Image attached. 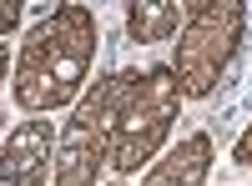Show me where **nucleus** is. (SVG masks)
<instances>
[{"label":"nucleus","instance_id":"nucleus-1","mask_svg":"<svg viewBox=\"0 0 252 186\" xmlns=\"http://www.w3.org/2000/svg\"><path fill=\"white\" fill-rule=\"evenodd\" d=\"M96 40L101 26H96V10L86 5H56L51 15H40L15 55V80H10L15 106L26 116L71 111L91 91Z\"/></svg>","mask_w":252,"mask_h":186},{"label":"nucleus","instance_id":"nucleus-2","mask_svg":"<svg viewBox=\"0 0 252 186\" xmlns=\"http://www.w3.org/2000/svg\"><path fill=\"white\" fill-rule=\"evenodd\" d=\"M182 111V80L172 66H146L116 76V111H111V171L136 176L166 151L172 121Z\"/></svg>","mask_w":252,"mask_h":186},{"label":"nucleus","instance_id":"nucleus-3","mask_svg":"<svg viewBox=\"0 0 252 186\" xmlns=\"http://www.w3.org/2000/svg\"><path fill=\"white\" fill-rule=\"evenodd\" d=\"M111 111H116V76L106 71L61 121L56 186H101V171L111 166Z\"/></svg>","mask_w":252,"mask_h":186},{"label":"nucleus","instance_id":"nucleus-4","mask_svg":"<svg viewBox=\"0 0 252 186\" xmlns=\"http://www.w3.org/2000/svg\"><path fill=\"white\" fill-rule=\"evenodd\" d=\"M247 10L242 5H192V20L177 35V60L172 71L182 80V96H212L217 76L242 46Z\"/></svg>","mask_w":252,"mask_h":186},{"label":"nucleus","instance_id":"nucleus-5","mask_svg":"<svg viewBox=\"0 0 252 186\" xmlns=\"http://www.w3.org/2000/svg\"><path fill=\"white\" fill-rule=\"evenodd\" d=\"M56 146H61V126L51 116H26L15 121L5 136V186H46L56 171Z\"/></svg>","mask_w":252,"mask_h":186},{"label":"nucleus","instance_id":"nucleus-6","mask_svg":"<svg viewBox=\"0 0 252 186\" xmlns=\"http://www.w3.org/2000/svg\"><path fill=\"white\" fill-rule=\"evenodd\" d=\"M217 161V146L207 131L182 136L177 146H166L152 166L141 171V186H207V171Z\"/></svg>","mask_w":252,"mask_h":186},{"label":"nucleus","instance_id":"nucleus-7","mask_svg":"<svg viewBox=\"0 0 252 186\" xmlns=\"http://www.w3.org/2000/svg\"><path fill=\"white\" fill-rule=\"evenodd\" d=\"M192 20V5H172V0H131L126 5V35L136 46H161L177 40Z\"/></svg>","mask_w":252,"mask_h":186},{"label":"nucleus","instance_id":"nucleus-8","mask_svg":"<svg viewBox=\"0 0 252 186\" xmlns=\"http://www.w3.org/2000/svg\"><path fill=\"white\" fill-rule=\"evenodd\" d=\"M232 156H237V161H242V166H247V161H252V131H247V136H242V141H237V151H232Z\"/></svg>","mask_w":252,"mask_h":186},{"label":"nucleus","instance_id":"nucleus-9","mask_svg":"<svg viewBox=\"0 0 252 186\" xmlns=\"http://www.w3.org/2000/svg\"><path fill=\"white\" fill-rule=\"evenodd\" d=\"M106 186H121V181H106Z\"/></svg>","mask_w":252,"mask_h":186}]
</instances>
